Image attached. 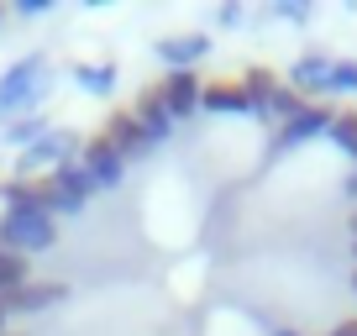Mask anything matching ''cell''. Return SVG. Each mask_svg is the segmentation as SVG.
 I'll return each mask as SVG.
<instances>
[{"label": "cell", "mask_w": 357, "mask_h": 336, "mask_svg": "<svg viewBox=\"0 0 357 336\" xmlns=\"http://www.w3.org/2000/svg\"><path fill=\"white\" fill-rule=\"evenodd\" d=\"M16 11H22V16H47V11H53V0H16Z\"/></svg>", "instance_id": "cell-23"}, {"label": "cell", "mask_w": 357, "mask_h": 336, "mask_svg": "<svg viewBox=\"0 0 357 336\" xmlns=\"http://www.w3.org/2000/svg\"><path fill=\"white\" fill-rule=\"evenodd\" d=\"M26 284V258H16V252H0V300L6 294H16Z\"/></svg>", "instance_id": "cell-20"}, {"label": "cell", "mask_w": 357, "mask_h": 336, "mask_svg": "<svg viewBox=\"0 0 357 336\" xmlns=\"http://www.w3.org/2000/svg\"><path fill=\"white\" fill-rule=\"evenodd\" d=\"M68 158H79V137L63 132V126H47L32 147H22V158H16V179H32V174L58 168V163H68Z\"/></svg>", "instance_id": "cell-4"}, {"label": "cell", "mask_w": 357, "mask_h": 336, "mask_svg": "<svg viewBox=\"0 0 357 336\" xmlns=\"http://www.w3.org/2000/svg\"><path fill=\"white\" fill-rule=\"evenodd\" d=\"M242 84H247V100H252V116H257L263 126H273V132L305 111V100L289 90V84H284V79H273L268 68H252Z\"/></svg>", "instance_id": "cell-2"}, {"label": "cell", "mask_w": 357, "mask_h": 336, "mask_svg": "<svg viewBox=\"0 0 357 336\" xmlns=\"http://www.w3.org/2000/svg\"><path fill=\"white\" fill-rule=\"evenodd\" d=\"M0 326H6V305H0ZM0 336H6V331H0Z\"/></svg>", "instance_id": "cell-28"}, {"label": "cell", "mask_w": 357, "mask_h": 336, "mask_svg": "<svg viewBox=\"0 0 357 336\" xmlns=\"http://www.w3.org/2000/svg\"><path fill=\"white\" fill-rule=\"evenodd\" d=\"M331 121H336V111H326V105H305L294 121H284L279 132H273V158H284V153H294V147H305L310 137L331 132Z\"/></svg>", "instance_id": "cell-7"}, {"label": "cell", "mask_w": 357, "mask_h": 336, "mask_svg": "<svg viewBox=\"0 0 357 336\" xmlns=\"http://www.w3.org/2000/svg\"><path fill=\"white\" fill-rule=\"evenodd\" d=\"M273 336H300V331H289V326H284V331H273Z\"/></svg>", "instance_id": "cell-27"}, {"label": "cell", "mask_w": 357, "mask_h": 336, "mask_svg": "<svg viewBox=\"0 0 357 336\" xmlns=\"http://www.w3.org/2000/svg\"><path fill=\"white\" fill-rule=\"evenodd\" d=\"M347 194H352V200H357V168H352V174H347Z\"/></svg>", "instance_id": "cell-26"}, {"label": "cell", "mask_w": 357, "mask_h": 336, "mask_svg": "<svg viewBox=\"0 0 357 336\" xmlns=\"http://www.w3.org/2000/svg\"><path fill=\"white\" fill-rule=\"evenodd\" d=\"M326 137H331V142L357 163V111H342V116L331 121V132H326Z\"/></svg>", "instance_id": "cell-18"}, {"label": "cell", "mask_w": 357, "mask_h": 336, "mask_svg": "<svg viewBox=\"0 0 357 336\" xmlns=\"http://www.w3.org/2000/svg\"><path fill=\"white\" fill-rule=\"evenodd\" d=\"M47 179H53V184H58V190H63V194H74L79 205H89V194H95V179H89V174H84V163H79V158H68V163H58L53 174H47Z\"/></svg>", "instance_id": "cell-14"}, {"label": "cell", "mask_w": 357, "mask_h": 336, "mask_svg": "<svg viewBox=\"0 0 357 336\" xmlns=\"http://www.w3.org/2000/svg\"><path fill=\"white\" fill-rule=\"evenodd\" d=\"M221 26H242V11H236V6H221Z\"/></svg>", "instance_id": "cell-24"}, {"label": "cell", "mask_w": 357, "mask_h": 336, "mask_svg": "<svg viewBox=\"0 0 357 336\" xmlns=\"http://www.w3.org/2000/svg\"><path fill=\"white\" fill-rule=\"evenodd\" d=\"M0 205L6 211H37V184L32 179H6L0 184Z\"/></svg>", "instance_id": "cell-17"}, {"label": "cell", "mask_w": 357, "mask_h": 336, "mask_svg": "<svg viewBox=\"0 0 357 336\" xmlns=\"http://www.w3.org/2000/svg\"><path fill=\"white\" fill-rule=\"evenodd\" d=\"M352 236H357V211H352Z\"/></svg>", "instance_id": "cell-29"}, {"label": "cell", "mask_w": 357, "mask_h": 336, "mask_svg": "<svg viewBox=\"0 0 357 336\" xmlns=\"http://www.w3.org/2000/svg\"><path fill=\"white\" fill-rule=\"evenodd\" d=\"M37 211H43V215H53V221H58V215H79L84 205H79L74 194H63L53 179H43V184H37Z\"/></svg>", "instance_id": "cell-16"}, {"label": "cell", "mask_w": 357, "mask_h": 336, "mask_svg": "<svg viewBox=\"0 0 357 336\" xmlns=\"http://www.w3.org/2000/svg\"><path fill=\"white\" fill-rule=\"evenodd\" d=\"M352 294H357V273H352Z\"/></svg>", "instance_id": "cell-30"}, {"label": "cell", "mask_w": 357, "mask_h": 336, "mask_svg": "<svg viewBox=\"0 0 357 336\" xmlns=\"http://www.w3.org/2000/svg\"><path fill=\"white\" fill-rule=\"evenodd\" d=\"M74 84L95 100H105L116 90V63H74Z\"/></svg>", "instance_id": "cell-15"}, {"label": "cell", "mask_w": 357, "mask_h": 336, "mask_svg": "<svg viewBox=\"0 0 357 336\" xmlns=\"http://www.w3.org/2000/svg\"><path fill=\"white\" fill-rule=\"evenodd\" d=\"M352 258H357V242H352Z\"/></svg>", "instance_id": "cell-31"}, {"label": "cell", "mask_w": 357, "mask_h": 336, "mask_svg": "<svg viewBox=\"0 0 357 336\" xmlns=\"http://www.w3.org/2000/svg\"><path fill=\"white\" fill-rule=\"evenodd\" d=\"M331 336H357V321H342V326H336Z\"/></svg>", "instance_id": "cell-25"}, {"label": "cell", "mask_w": 357, "mask_h": 336, "mask_svg": "<svg viewBox=\"0 0 357 336\" xmlns=\"http://www.w3.org/2000/svg\"><path fill=\"white\" fill-rule=\"evenodd\" d=\"M200 74H168L163 84H158V95H163L168 116L174 121H190V116H200Z\"/></svg>", "instance_id": "cell-9"}, {"label": "cell", "mask_w": 357, "mask_h": 336, "mask_svg": "<svg viewBox=\"0 0 357 336\" xmlns=\"http://www.w3.org/2000/svg\"><path fill=\"white\" fill-rule=\"evenodd\" d=\"M153 53H158V63H163L168 74H195V68L211 58V37L205 32H178V37H163Z\"/></svg>", "instance_id": "cell-5"}, {"label": "cell", "mask_w": 357, "mask_h": 336, "mask_svg": "<svg viewBox=\"0 0 357 336\" xmlns=\"http://www.w3.org/2000/svg\"><path fill=\"white\" fill-rule=\"evenodd\" d=\"M100 137L116 147V153L126 158V163H142V158H153L158 147H153V137L137 126V116L132 111H116V116H105V126H100Z\"/></svg>", "instance_id": "cell-6"}, {"label": "cell", "mask_w": 357, "mask_h": 336, "mask_svg": "<svg viewBox=\"0 0 357 336\" xmlns=\"http://www.w3.org/2000/svg\"><path fill=\"white\" fill-rule=\"evenodd\" d=\"M58 242V221L43 211H0V252H16V258H32L47 252Z\"/></svg>", "instance_id": "cell-3"}, {"label": "cell", "mask_w": 357, "mask_h": 336, "mask_svg": "<svg viewBox=\"0 0 357 336\" xmlns=\"http://www.w3.org/2000/svg\"><path fill=\"white\" fill-rule=\"evenodd\" d=\"M43 132H47V121H43V116H22V121H11V126H6V142H11L16 153H22V147H32Z\"/></svg>", "instance_id": "cell-19"}, {"label": "cell", "mask_w": 357, "mask_h": 336, "mask_svg": "<svg viewBox=\"0 0 357 336\" xmlns=\"http://www.w3.org/2000/svg\"><path fill=\"white\" fill-rule=\"evenodd\" d=\"M326 95H357V58H336L331 63V90Z\"/></svg>", "instance_id": "cell-21"}, {"label": "cell", "mask_w": 357, "mask_h": 336, "mask_svg": "<svg viewBox=\"0 0 357 336\" xmlns=\"http://www.w3.org/2000/svg\"><path fill=\"white\" fill-rule=\"evenodd\" d=\"M279 16H284V22H310V6H305V0H284Z\"/></svg>", "instance_id": "cell-22"}, {"label": "cell", "mask_w": 357, "mask_h": 336, "mask_svg": "<svg viewBox=\"0 0 357 336\" xmlns=\"http://www.w3.org/2000/svg\"><path fill=\"white\" fill-rule=\"evenodd\" d=\"M132 116H137V126H142L147 137H153V147H163L168 137H174V116H168V105H163V95H158V84H147L142 95H137V105H132Z\"/></svg>", "instance_id": "cell-10"}, {"label": "cell", "mask_w": 357, "mask_h": 336, "mask_svg": "<svg viewBox=\"0 0 357 336\" xmlns=\"http://www.w3.org/2000/svg\"><path fill=\"white\" fill-rule=\"evenodd\" d=\"M79 163H84V174L95 179V190H116V184L126 179V158L116 153L105 137H95V142L79 147Z\"/></svg>", "instance_id": "cell-8"}, {"label": "cell", "mask_w": 357, "mask_h": 336, "mask_svg": "<svg viewBox=\"0 0 357 336\" xmlns=\"http://www.w3.org/2000/svg\"><path fill=\"white\" fill-rule=\"evenodd\" d=\"M58 300H68V289L63 284H22L16 294H6V315H43V310H53Z\"/></svg>", "instance_id": "cell-13"}, {"label": "cell", "mask_w": 357, "mask_h": 336, "mask_svg": "<svg viewBox=\"0 0 357 336\" xmlns=\"http://www.w3.org/2000/svg\"><path fill=\"white\" fill-rule=\"evenodd\" d=\"M331 63L336 58H326V53H300L289 68V90L294 95H326L331 90Z\"/></svg>", "instance_id": "cell-12"}, {"label": "cell", "mask_w": 357, "mask_h": 336, "mask_svg": "<svg viewBox=\"0 0 357 336\" xmlns=\"http://www.w3.org/2000/svg\"><path fill=\"white\" fill-rule=\"evenodd\" d=\"M47 90H53V68H47V58L43 53L16 58V63L0 74V121H22V116H32L37 105L47 100Z\"/></svg>", "instance_id": "cell-1"}, {"label": "cell", "mask_w": 357, "mask_h": 336, "mask_svg": "<svg viewBox=\"0 0 357 336\" xmlns=\"http://www.w3.org/2000/svg\"><path fill=\"white\" fill-rule=\"evenodd\" d=\"M200 111L211 116H252V100H247V84L242 79H215L200 90Z\"/></svg>", "instance_id": "cell-11"}]
</instances>
